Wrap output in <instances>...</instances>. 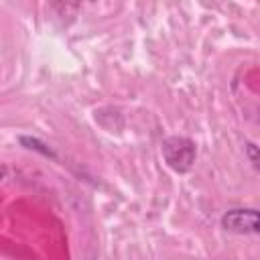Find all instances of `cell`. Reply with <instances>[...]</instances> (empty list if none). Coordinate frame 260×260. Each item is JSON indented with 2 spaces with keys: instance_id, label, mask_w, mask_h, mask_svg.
<instances>
[{
  "instance_id": "obj_1",
  "label": "cell",
  "mask_w": 260,
  "mask_h": 260,
  "mask_svg": "<svg viewBox=\"0 0 260 260\" xmlns=\"http://www.w3.org/2000/svg\"><path fill=\"white\" fill-rule=\"evenodd\" d=\"M165 162L175 173H187L195 162V144L185 136H169L160 146Z\"/></svg>"
},
{
  "instance_id": "obj_2",
  "label": "cell",
  "mask_w": 260,
  "mask_h": 260,
  "mask_svg": "<svg viewBox=\"0 0 260 260\" xmlns=\"http://www.w3.org/2000/svg\"><path fill=\"white\" fill-rule=\"evenodd\" d=\"M221 225L234 234H258V211L256 209H230L221 217Z\"/></svg>"
},
{
  "instance_id": "obj_3",
  "label": "cell",
  "mask_w": 260,
  "mask_h": 260,
  "mask_svg": "<svg viewBox=\"0 0 260 260\" xmlns=\"http://www.w3.org/2000/svg\"><path fill=\"white\" fill-rule=\"evenodd\" d=\"M246 150H248V154H250V160L256 165L258 162V154H256V144L254 142H248L246 144Z\"/></svg>"
},
{
  "instance_id": "obj_4",
  "label": "cell",
  "mask_w": 260,
  "mask_h": 260,
  "mask_svg": "<svg viewBox=\"0 0 260 260\" xmlns=\"http://www.w3.org/2000/svg\"><path fill=\"white\" fill-rule=\"evenodd\" d=\"M4 177H6V167H2V165H0V181H2Z\"/></svg>"
},
{
  "instance_id": "obj_5",
  "label": "cell",
  "mask_w": 260,
  "mask_h": 260,
  "mask_svg": "<svg viewBox=\"0 0 260 260\" xmlns=\"http://www.w3.org/2000/svg\"><path fill=\"white\" fill-rule=\"evenodd\" d=\"M89 2H93V0H89Z\"/></svg>"
}]
</instances>
